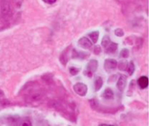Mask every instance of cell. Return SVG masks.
<instances>
[{"label": "cell", "instance_id": "1", "mask_svg": "<svg viewBox=\"0 0 149 126\" xmlns=\"http://www.w3.org/2000/svg\"><path fill=\"white\" fill-rule=\"evenodd\" d=\"M74 92L79 95L81 97H84L88 93V87L84 83L79 82L77 83L74 86H73Z\"/></svg>", "mask_w": 149, "mask_h": 126}, {"label": "cell", "instance_id": "2", "mask_svg": "<svg viewBox=\"0 0 149 126\" xmlns=\"http://www.w3.org/2000/svg\"><path fill=\"white\" fill-rule=\"evenodd\" d=\"M118 66V62L114 59H107L104 62V70L107 71V72H110L111 71L116 70Z\"/></svg>", "mask_w": 149, "mask_h": 126}, {"label": "cell", "instance_id": "3", "mask_svg": "<svg viewBox=\"0 0 149 126\" xmlns=\"http://www.w3.org/2000/svg\"><path fill=\"white\" fill-rule=\"evenodd\" d=\"M78 44H79L80 47L84 48V49H89V48H91L93 46L92 41L86 37L81 38L79 41H78Z\"/></svg>", "mask_w": 149, "mask_h": 126}, {"label": "cell", "instance_id": "4", "mask_svg": "<svg viewBox=\"0 0 149 126\" xmlns=\"http://www.w3.org/2000/svg\"><path fill=\"white\" fill-rule=\"evenodd\" d=\"M127 77L125 75H122L119 77L118 81L117 82V88L119 90L123 92L126 86H127Z\"/></svg>", "mask_w": 149, "mask_h": 126}, {"label": "cell", "instance_id": "5", "mask_svg": "<svg viewBox=\"0 0 149 126\" xmlns=\"http://www.w3.org/2000/svg\"><path fill=\"white\" fill-rule=\"evenodd\" d=\"M98 67V62L96 60H91L87 65V70L88 72L93 74L96 72Z\"/></svg>", "mask_w": 149, "mask_h": 126}, {"label": "cell", "instance_id": "6", "mask_svg": "<svg viewBox=\"0 0 149 126\" xmlns=\"http://www.w3.org/2000/svg\"><path fill=\"white\" fill-rule=\"evenodd\" d=\"M69 48H70V46H69L67 49L65 50V51L62 52V53L60 55V61L64 66H65L67 65V63H68V60H69Z\"/></svg>", "mask_w": 149, "mask_h": 126}, {"label": "cell", "instance_id": "7", "mask_svg": "<svg viewBox=\"0 0 149 126\" xmlns=\"http://www.w3.org/2000/svg\"><path fill=\"white\" fill-rule=\"evenodd\" d=\"M137 84L141 89H146L148 86V79L146 76H142L138 79Z\"/></svg>", "mask_w": 149, "mask_h": 126}, {"label": "cell", "instance_id": "8", "mask_svg": "<svg viewBox=\"0 0 149 126\" xmlns=\"http://www.w3.org/2000/svg\"><path fill=\"white\" fill-rule=\"evenodd\" d=\"M118 49V44L114 42H111L109 44L107 47L106 48V53H108V54H113L116 52Z\"/></svg>", "mask_w": 149, "mask_h": 126}, {"label": "cell", "instance_id": "9", "mask_svg": "<svg viewBox=\"0 0 149 126\" xmlns=\"http://www.w3.org/2000/svg\"><path fill=\"white\" fill-rule=\"evenodd\" d=\"M102 97L105 100H112L114 97V93L113 92V90L111 88H107L104 91L103 93H102Z\"/></svg>", "mask_w": 149, "mask_h": 126}, {"label": "cell", "instance_id": "10", "mask_svg": "<svg viewBox=\"0 0 149 126\" xmlns=\"http://www.w3.org/2000/svg\"><path fill=\"white\" fill-rule=\"evenodd\" d=\"M89 54L85 52H78L76 50H73L72 58H80V59H85L88 58Z\"/></svg>", "mask_w": 149, "mask_h": 126}, {"label": "cell", "instance_id": "11", "mask_svg": "<svg viewBox=\"0 0 149 126\" xmlns=\"http://www.w3.org/2000/svg\"><path fill=\"white\" fill-rule=\"evenodd\" d=\"M103 86V80L101 77H96L94 81V87L95 91L100 90Z\"/></svg>", "mask_w": 149, "mask_h": 126}, {"label": "cell", "instance_id": "12", "mask_svg": "<svg viewBox=\"0 0 149 126\" xmlns=\"http://www.w3.org/2000/svg\"><path fill=\"white\" fill-rule=\"evenodd\" d=\"M99 36H100V32L98 31H95V32H91V33L88 34V37L91 38L93 44H96L97 42Z\"/></svg>", "mask_w": 149, "mask_h": 126}, {"label": "cell", "instance_id": "13", "mask_svg": "<svg viewBox=\"0 0 149 126\" xmlns=\"http://www.w3.org/2000/svg\"><path fill=\"white\" fill-rule=\"evenodd\" d=\"M110 43H111V39H110V37H109V36L106 35L103 38H102L101 44L104 48H107V46H108V45L110 44Z\"/></svg>", "mask_w": 149, "mask_h": 126}, {"label": "cell", "instance_id": "14", "mask_svg": "<svg viewBox=\"0 0 149 126\" xmlns=\"http://www.w3.org/2000/svg\"><path fill=\"white\" fill-rule=\"evenodd\" d=\"M127 70L130 75H132V74H134V70H135V66L133 62H130V64L127 66Z\"/></svg>", "mask_w": 149, "mask_h": 126}, {"label": "cell", "instance_id": "15", "mask_svg": "<svg viewBox=\"0 0 149 126\" xmlns=\"http://www.w3.org/2000/svg\"><path fill=\"white\" fill-rule=\"evenodd\" d=\"M128 64L126 61L123 60L120 63L118 64V69L121 71H127Z\"/></svg>", "mask_w": 149, "mask_h": 126}, {"label": "cell", "instance_id": "16", "mask_svg": "<svg viewBox=\"0 0 149 126\" xmlns=\"http://www.w3.org/2000/svg\"><path fill=\"white\" fill-rule=\"evenodd\" d=\"M120 56L123 58H127L130 56V51L127 48H123L122 51H120Z\"/></svg>", "mask_w": 149, "mask_h": 126}, {"label": "cell", "instance_id": "17", "mask_svg": "<svg viewBox=\"0 0 149 126\" xmlns=\"http://www.w3.org/2000/svg\"><path fill=\"white\" fill-rule=\"evenodd\" d=\"M80 70H81L79 68H76V67H71V68L69 69V73H70L71 75L75 76L79 73Z\"/></svg>", "mask_w": 149, "mask_h": 126}, {"label": "cell", "instance_id": "18", "mask_svg": "<svg viewBox=\"0 0 149 126\" xmlns=\"http://www.w3.org/2000/svg\"><path fill=\"white\" fill-rule=\"evenodd\" d=\"M114 33H115L116 36H117L118 37H122L125 35L124 31L121 28H117L116 30H115V31H114Z\"/></svg>", "mask_w": 149, "mask_h": 126}, {"label": "cell", "instance_id": "19", "mask_svg": "<svg viewBox=\"0 0 149 126\" xmlns=\"http://www.w3.org/2000/svg\"><path fill=\"white\" fill-rule=\"evenodd\" d=\"M93 52L95 55H99L102 52V49H101V47H100V46H95L94 48H93Z\"/></svg>", "mask_w": 149, "mask_h": 126}, {"label": "cell", "instance_id": "20", "mask_svg": "<svg viewBox=\"0 0 149 126\" xmlns=\"http://www.w3.org/2000/svg\"><path fill=\"white\" fill-rule=\"evenodd\" d=\"M43 1H44L45 3H46V4H53L56 1V0H43Z\"/></svg>", "mask_w": 149, "mask_h": 126}]
</instances>
